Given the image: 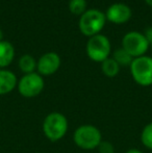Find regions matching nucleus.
<instances>
[{"instance_id":"423d86ee","label":"nucleus","mask_w":152,"mask_h":153,"mask_svg":"<svg viewBox=\"0 0 152 153\" xmlns=\"http://www.w3.org/2000/svg\"><path fill=\"white\" fill-rule=\"evenodd\" d=\"M150 43L145 38L144 33L138 31H130L124 36L122 40V48L128 52L133 59L140 57L146 53Z\"/></svg>"},{"instance_id":"dca6fc26","label":"nucleus","mask_w":152,"mask_h":153,"mask_svg":"<svg viewBox=\"0 0 152 153\" xmlns=\"http://www.w3.org/2000/svg\"><path fill=\"white\" fill-rule=\"evenodd\" d=\"M87 8V1L85 0H70L69 10L74 15H82Z\"/></svg>"},{"instance_id":"2eb2a0df","label":"nucleus","mask_w":152,"mask_h":153,"mask_svg":"<svg viewBox=\"0 0 152 153\" xmlns=\"http://www.w3.org/2000/svg\"><path fill=\"white\" fill-rule=\"evenodd\" d=\"M141 142L147 149L152 150V122L143 128L141 133Z\"/></svg>"},{"instance_id":"ddd939ff","label":"nucleus","mask_w":152,"mask_h":153,"mask_svg":"<svg viewBox=\"0 0 152 153\" xmlns=\"http://www.w3.org/2000/svg\"><path fill=\"white\" fill-rule=\"evenodd\" d=\"M101 70L103 72V74L108 77H115L116 75H118L120 71V66L118 65V62L115 61L114 59H106L105 61L102 62L101 64Z\"/></svg>"},{"instance_id":"f3484780","label":"nucleus","mask_w":152,"mask_h":153,"mask_svg":"<svg viewBox=\"0 0 152 153\" xmlns=\"http://www.w3.org/2000/svg\"><path fill=\"white\" fill-rule=\"evenodd\" d=\"M97 148L99 153H115L114 145L108 141H102Z\"/></svg>"},{"instance_id":"f8f14e48","label":"nucleus","mask_w":152,"mask_h":153,"mask_svg":"<svg viewBox=\"0 0 152 153\" xmlns=\"http://www.w3.org/2000/svg\"><path fill=\"white\" fill-rule=\"evenodd\" d=\"M37 64L38 62H36V59L29 54L22 55L19 59V68L25 74L35 72V70L37 69Z\"/></svg>"},{"instance_id":"f03ea898","label":"nucleus","mask_w":152,"mask_h":153,"mask_svg":"<svg viewBox=\"0 0 152 153\" xmlns=\"http://www.w3.org/2000/svg\"><path fill=\"white\" fill-rule=\"evenodd\" d=\"M73 141L77 147L83 150H93L102 142L101 131L94 125H81L74 131Z\"/></svg>"},{"instance_id":"4be33fe9","label":"nucleus","mask_w":152,"mask_h":153,"mask_svg":"<svg viewBox=\"0 0 152 153\" xmlns=\"http://www.w3.org/2000/svg\"><path fill=\"white\" fill-rule=\"evenodd\" d=\"M150 46H151V49H152V41L150 42Z\"/></svg>"},{"instance_id":"f257e3e1","label":"nucleus","mask_w":152,"mask_h":153,"mask_svg":"<svg viewBox=\"0 0 152 153\" xmlns=\"http://www.w3.org/2000/svg\"><path fill=\"white\" fill-rule=\"evenodd\" d=\"M68 131V120L63 114L51 113L46 116L43 122V132L51 142H57L66 135Z\"/></svg>"},{"instance_id":"9d476101","label":"nucleus","mask_w":152,"mask_h":153,"mask_svg":"<svg viewBox=\"0 0 152 153\" xmlns=\"http://www.w3.org/2000/svg\"><path fill=\"white\" fill-rule=\"evenodd\" d=\"M17 77L12 71L0 69V95L10 94L17 87Z\"/></svg>"},{"instance_id":"412c9836","label":"nucleus","mask_w":152,"mask_h":153,"mask_svg":"<svg viewBox=\"0 0 152 153\" xmlns=\"http://www.w3.org/2000/svg\"><path fill=\"white\" fill-rule=\"evenodd\" d=\"M145 1H146V3L148 4V5L152 6V0H145Z\"/></svg>"},{"instance_id":"a211bd4d","label":"nucleus","mask_w":152,"mask_h":153,"mask_svg":"<svg viewBox=\"0 0 152 153\" xmlns=\"http://www.w3.org/2000/svg\"><path fill=\"white\" fill-rule=\"evenodd\" d=\"M145 38L148 40V42L150 43L152 41V27H148V28L146 29V32L144 33Z\"/></svg>"},{"instance_id":"9b49d317","label":"nucleus","mask_w":152,"mask_h":153,"mask_svg":"<svg viewBox=\"0 0 152 153\" xmlns=\"http://www.w3.org/2000/svg\"><path fill=\"white\" fill-rule=\"evenodd\" d=\"M15 56L14 46L10 42H0V68L3 69L12 64Z\"/></svg>"},{"instance_id":"0eeeda50","label":"nucleus","mask_w":152,"mask_h":153,"mask_svg":"<svg viewBox=\"0 0 152 153\" xmlns=\"http://www.w3.org/2000/svg\"><path fill=\"white\" fill-rule=\"evenodd\" d=\"M44 79L39 73H29L25 74L18 82L19 93L25 98L37 97L44 90Z\"/></svg>"},{"instance_id":"20e7f679","label":"nucleus","mask_w":152,"mask_h":153,"mask_svg":"<svg viewBox=\"0 0 152 153\" xmlns=\"http://www.w3.org/2000/svg\"><path fill=\"white\" fill-rule=\"evenodd\" d=\"M130 72L138 85L142 87L152 85V57L143 55L133 59L130 65Z\"/></svg>"},{"instance_id":"6ab92c4d","label":"nucleus","mask_w":152,"mask_h":153,"mask_svg":"<svg viewBox=\"0 0 152 153\" xmlns=\"http://www.w3.org/2000/svg\"><path fill=\"white\" fill-rule=\"evenodd\" d=\"M126 153H143V152L141 151V150L136 149V148H131V149L127 150V151H126Z\"/></svg>"},{"instance_id":"1a4fd4ad","label":"nucleus","mask_w":152,"mask_h":153,"mask_svg":"<svg viewBox=\"0 0 152 153\" xmlns=\"http://www.w3.org/2000/svg\"><path fill=\"white\" fill-rule=\"evenodd\" d=\"M105 17L115 24H123L131 17V10L124 3H114L108 8Z\"/></svg>"},{"instance_id":"aec40b11","label":"nucleus","mask_w":152,"mask_h":153,"mask_svg":"<svg viewBox=\"0 0 152 153\" xmlns=\"http://www.w3.org/2000/svg\"><path fill=\"white\" fill-rule=\"evenodd\" d=\"M2 39H3V32H2V29L0 28V42H1V41H3Z\"/></svg>"},{"instance_id":"39448f33","label":"nucleus","mask_w":152,"mask_h":153,"mask_svg":"<svg viewBox=\"0 0 152 153\" xmlns=\"http://www.w3.org/2000/svg\"><path fill=\"white\" fill-rule=\"evenodd\" d=\"M87 56L94 62H102L108 59L110 53V40L103 34H96L91 36L87 43Z\"/></svg>"},{"instance_id":"6e6552de","label":"nucleus","mask_w":152,"mask_h":153,"mask_svg":"<svg viewBox=\"0 0 152 153\" xmlns=\"http://www.w3.org/2000/svg\"><path fill=\"white\" fill-rule=\"evenodd\" d=\"M61 67V57L55 52H47L40 57L37 69L42 76H49L56 72Z\"/></svg>"},{"instance_id":"4468645a","label":"nucleus","mask_w":152,"mask_h":153,"mask_svg":"<svg viewBox=\"0 0 152 153\" xmlns=\"http://www.w3.org/2000/svg\"><path fill=\"white\" fill-rule=\"evenodd\" d=\"M113 59L118 62V65H119L120 67H125V66L130 67L132 61H133V57H132L128 52H126L123 48L117 49V50L114 52Z\"/></svg>"},{"instance_id":"7ed1b4c3","label":"nucleus","mask_w":152,"mask_h":153,"mask_svg":"<svg viewBox=\"0 0 152 153\" xmlns=\"http://www.w3.org/2000/svg\"><path fill=\"white\" fill-rule=\"evenodd\" d=\"M106 21L105 14L98 10H87L80 16L79 29L81 33L87 36H94L99 34L104 27Z\"/></svg>"}]
</instances>
